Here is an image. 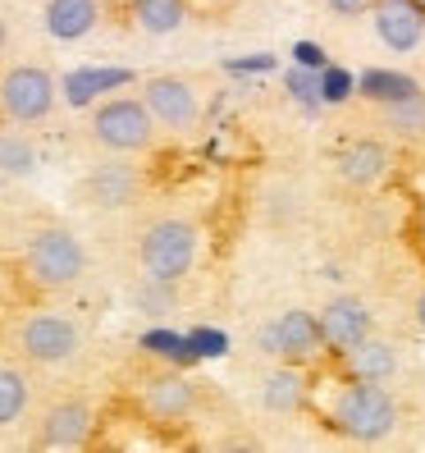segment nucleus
<instances>
[{
  "mask_svg": "<svg viewBox=\"0 0 425 453\" xmlns=\"http://www.w3.org/2000/svg\"><path fill=\"white\" fill-rule=\"evenodd\" d=\"M92 275V252L87 238L65 220H37L19 238V280L37 298H65L83 288Z\"/></svg>",
  "mask_w": 425,
  "mask_h": 453,
  "instance_id": "f257e3e1",
  "label": "nucleus"
},
{
  "mask_svg": "<svg viewBox=\"0 0 425 453\" xmlns=\"http://www.w3.org/2000/svg\"><path fill=\"white\" fill-rule=\"evenodd\" d=\"M201 248H206L201 220L188 216V211H151L128 234V252L142 280L183 284L197 271Z\"/></svg>",
  "mask_w": 425,
  "mask_h": 453,
  "instance_id": "f03ea898",
  "label": "nucleus"
},
{
  "mask_svg": "<svg viewBox=\"0 0 425 453\" xmlns=\"http://www.w3.org/2000/svg\"><path fill=\"white\" fill-rule=\"evenodd\" d=\"M321 417L334 435L353 440V444H389L403 431V398H398L393 385L343 376L325 389Z\"/></svg>",
  "mask_w": 425,
  "mask_h": 453,
  "instance_id": "7ed1b4c3",
  "label": "nucleus"
},
{
  "mask_svg": "<svg viewBox=\"0 0 425 453\" xmlns=\"http://www.w3.org/2000/svg\"><path fill=\"white\" fill-rule=\"evenodd\" d=\"M5 353H14L23 366L42 371H69L87 353V326L65 307H23L5 330Z\"/></svg>",
  "mask_w": 425,
  "mask_h": 453,
  "instance_id": "20e7f679",
  "label": "nucleus"
},
{
  "mask_svg": "<svg viewBox=\"0 0 425 453\" xmlns=\"http://www.w3.org/2000/svg\"><path fill=\"white\" fill-rule=\"evenodd\" d=\"M83 138H87V147L96 156H138V161L161 147V133H156V124H151L138 92L96 96L87 105Z\"/></svg>",
  "mask_w": 425,
  "mask_h": 453,
  "instance_id": "39448f33",
  "label": "nucleus"
},
{
  "mask_svg": "<svg viewBox=\"0 0 425 453\" xmlns=\"http://www.w3.org/2000/svg\"><path fill=\"white\" fill-rule=\"evenodd\" d=\"M138 96L147 105V115L161 133V142H193L201 124H206V92L193 73H178V69H161V73H147L138 83Z\"/></svg>",
  "mask_w": 425,
  "mask_h": 453,
  "instance_id": "423d86ee",
  "label": "nucleus"
},
{
  "mask_svg": "<svg viewBox=\"0 0 425 453\" xmlns=\"http://www.w3.org/2000/svg\"><path fill=\"white\" fill-rule=\"evenodd\" d=\"M147 170L138 156H101L73 183V206L87 216H128L147 202Z\"/></svg>",
  "mask_w": 425,
  "mask_h": 453,
  "instance_id": "0eeeda50",
  "label": "nucleus"
},
{
  "mask_svg": "<svg viewBox=\"0 0 425 453\" xmlns=\"http://www.w3.org/2000/svg\"><path fill=\"white\" fill-rule=\"evenodd\" d=\"M60 111V78L46 60H5L0 65V124L37 128Z\"/></svg>",
  "mask_w": 425,
  "mask_h": 453,
  "instance_id": "6e6552de",
  "label": "nucleus"
},
{
  "mask_svg": "<svg viewBox=\"0 0 425 453\" xmlns=\"http://www.w3.org/2000/svg\"><path fill=\"white\" fill-rule=\"evenodd\" d=\"M101 412L87 394H56L37 398V408L28 417V444L33 449H87L96 440Z\"/></svg>",
  "mask_w": 425,
  "mask_h": 453,
  "instance_id": "1a4fd4ad",
  "label": "nucleus"
},
{
  "mask_svg": "<svg viewBox=\"0 0 425 453\" xmlns=\"http://www.w3.org/2000/svg\"><path fill=\"white\" fill-rule=\"evenodd\" d=\"M133 408L147 426L178 431V426H193V417L201 412V385L183 371H151L133 389Z\"/></svg>",
  "mask_w": 425,
  "mask_h": 453,
  "instance_id": "9d476101",
  "label": "nucleus"
},
{
  "mask_svg": "<svg viewBox=\"0 0 425 453\" xmlns=\"http://www.w3.org/2000/svg\"><path fill=\"white\" fill-rule=\"evenodd\" d=\"M256 349L265 353V362H288V366H307V371L325 362L321 326H315V311H307V307L275 311L256 330Z\"/></svg>",
  "mask_w": 425,
  "mask_h": 453,
  "instance_id": "9b49d317",
  "label": "nucleus"
},
{
  "mask_svg": "<svg viewBox=\"0 0 425 453\" xmlns=\"http://www.w3.org/2000/svg\"><path fill=\"white\" fill-rule=\"evenodd\" d=\"M389 170H393V147H389V138H380V133H361V138L343 142L338 156H334V179L348 193L380 188V183L389 179Z\"/></svg>",
  "mask_w": 425,
  "mask_h": 453,
  "instance_id": "f8f14e48",
  "label": "nucleus"
},
{
  "mask_svg": "<svg viewBox=\"0 0 425 453\" xmlns=\"http://www.w3.org/2000/svg\"><path fill=\"white\" fill-rule=\"evenodd\" d=\"M315 326H321V343L325 357H343L357 339H366L376 330V311L361 293H334V298L315 311Z\"/></svg>",
  "mask_w": 425,
  "mask_h": 453,
  "instance_id": "ddd939ff",
  "label": "nucleus"
},
{
  "mask_svg": "<svg viewBox=\"0 0 425 453\" xmlns=\"http://www.w3.org/2000/svg\"><path fill=\"white\" fill-rule=\"evenodd\" d=\"M338 362H343V376L380 380V385H393V389H398V380L407 376V349H403V339L380 334V330H370L366 339H357Z\"/></svg>",
  "mask_w": 425,
  "mask_h": 453,
  "instance_id": "4468645a",
  "label": "nucleus"
},
{
  "mask_svg": "<svg viewBox=\"0 0 425 453\" xmlns=\"http://www.w3.org/2000/svg\"><path fill=\"white\" fill-rule=\"evenodd\" d=\"M37 408V371L14 353H0V435L23 431Z\"/></svg>",
  "mask_w": 425,
  "mask_h": 453,
  "instance_id": "2eb2a0df",
  "label": "nucleus"
},
{
  "mask_svg": "<svg viewBox=\"0 0 425 453\" xmlns=\"http://www.w3.org/2000/svg\"><path fill=\"white\" fill-rule=\"evenodd\" d=\"M366 19L376 23L380 46L393 50V56H412V50H421V42H425V14L412 5V0H376Z\"/></svg>",
  "mask_w": 425,
  "mask_h": 453,
  "instance_id": "dca6fc26",
  "label": "nucleus"
},
{
  "mask_svg": "<svg viewBox=\"0 0 425 453\" xmlns=\"http://www.w3.org/2000/svg\"><path fill=\"white\" fill-rule=\"evenodd\" d=\"M105 28V0H42V33L50 42H87Z\"/></svg>",
  "mask_w": 425,
  "mask_h": 453,
  "instance_id": "f3484780",
  "label": "nucleus"
},
{
  "mask_svg": "<svg viewBox=\"0 0 425 453\" xmlns=\"http://www.w3.org/2000/svg\"><path fill=\"white\" fill-rule=\"evenodd\" d=\"M256 398L270 417H298L311 403V385H307V366H288V362H270L261 371Z\"/></svg>",
  "mask_w": 425,
  "mask_h": 453,
  "instance_id": "a211bd4d",
  "label": "nucleus"
},
{
  "mask_svg": "<svg viewBox=\"0 0 425 453\" xmlns=\"http://www.w3.org/2000/svg\"><path fill=\"white\" fill-rule=\"evenodd\" d=\"M376 128L389 142H425V92L389 96L376 111Z\"/></svg>",
  "mask_w": 425,
  "mask_h": 453,
  "instance_id": "6ab92c4d",
  "label": "nucleus"
},
{
  "mask_svg": "<svg viewBox=\"0 0 425 453\" xmlns=\"http://www.w3.org/2000/svg\"><path fill=\"white\" fill-rule=\"evenodd\" d=\"M133 28L147 37H174L188 23V0H128Z\"/></svg>",
  "mask_w": 425,
  "mask_h": 453,
  "instance_id": "aec40b11",
  "label": "nucleus"
},
{
  "mask_svg": "<svg viewBox=\"0 0 425 453\" xmlns=\"http://www.w3.org/2000/svg\"><path fill=\"white\" fill-rule=\"evenodd\" d=\"M37 170V151L33 142L23 138V128H0V174H10V179H28Z\"/></svg>",
  "mask_w": 425,
  "mask_h": 453,
  "instance_id": "412c9836",
  "label": "nucleus"
},
{
  "mask_svg": "<svg viewBox=\"0 0 425 453\" xmlns=\"http://www.w3.org/2000/svg\"><path fill=\"white\" fill-rule=\"evenodd\" d=\"M128 298L138 303L147 316H165V311H174V307H178V284H165V280H142V275H138V284H133Z\"/></svg>",
  "mask_w": 425,
  "mask_h": 453,
  "instance_id": "4be33fe9",
  "label": "nucleus"
},
{
  "mask_svg": "<svg viewBox=\"0 0 425 453\" xmlns=\"http://www.w3.org/2000/svg\"><path fill=\"white\" fill-rule=\"evenodd\" d=\"M370 5H376V0H321V10L325 14H334V19H366L370 14Z\"/></svg>",
  "mask_w": 425,
  "mask_h": 453,
  "instance_id": "5701e85b",
  "label": "nucleus"
},
{
  "mask_svg": "<svg viewBox=\"0 0 425 453\" xmlns=\"http://www.w3.org/2000/svg\"><path fill=\"white\" fill-rule=\"evenodd\" d=\"M407 311H412V326H416V334L425 339V280L412 288V303H407Z\"/></svg>",
  "mask_w": 425,
  "mask_h": 453,
  "instance_id": "b1692460",
  "label": "nucleus"
},
{
  "mask_svg": "<svg viewBox=\"0 0 425 453\" xmlns=\"http://www.w3.org/2000/svg\"><path fill=\"white\" fill-rule=\"evenodd\" d=\"M10 42H14V23H10V10L0 5V56L10 50Z\"/></svg>",
  "mask_w": 425,
  "mask_h": 453,
  "instance_id": "393cba45",
  "label": "nucleus"
},
{
  "mask_svg": "<svg viewBox=\"0 0 425 453\" xmlns=\"http://www.w3.org/2000/svg\"><path fill=\"white\" fill-rule=\"evenodd\" d=\"M412 5H416V10H421V14H425V0H412Z\"/></svg>",
  "mask_w": 425,
  "mask_h": 453,
  "instance_id": "a878e982",
  "label": "nucleus"
}]
</instances>
